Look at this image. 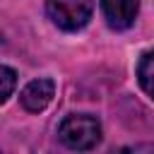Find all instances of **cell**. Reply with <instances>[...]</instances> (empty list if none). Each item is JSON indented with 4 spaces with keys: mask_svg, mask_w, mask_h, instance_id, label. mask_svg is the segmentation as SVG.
I'll return each instance as SVG.
<instances>
[{
    "mask_svg": "<svg viewBox=\"0 0 154 154\" xmlns=\"http://www.w3.org/2000/svg\"><path fill=\"white\" fill-rule=\"evenodd\" d=\"M58 137L65 147L75 152H87L101 142V123L89 113H75L60 123Z\"/></svg>",
    "mask_w": 154,
    "mask_h": 154,
    "instance_id": "1",
    "label": "cell"
},
{
    "mask_svg": "<svg viewBox=\"0 0 154 154\" xmlns=\"http://www.w3.org/2000/svg\"><path fill=\"white\" fill-rule=\"evenodd\" d=\"M46 12L55 26L65 31H77L91 19L94 0H46Z\"/></svg>",
    "mask_w": 154,
    "mask_h": 154,
    "instance_id": "2",
    "label": "cell"
},
{
    "mask_svg": "<svg viewBox=\"0 0 154 154\" xmlns=\"http://www.w3.org/2000/svg\"><path fill=\"white\" fill-rule=\"evenodd\" d=\"M53 94H55L53 79L38 77V79H31V82L22 89L19 101H22V106H24L29 113H41V111L53 101Z\"/></svg>",
    "mask_w": 154,
    "mask_h": 154,
    "instance_id": "3",
    "label": "cell"
},
{
    "mask_svg": "<svg viewBox=\"0 0 154 154\" xmlns=\"http://www.w3.org/2000/svg\"><path fill=\"white\" fill-rule=\"evenodd\" d=\"M101 10H103L108 26L116 31H123L132 26L137 10H140V0H101Z\"/></svg>",
    "mask_w": 154,
    "mask_h": 154,
    "instance_id": "4",
    "label": "cell"
},
{
    "mask_svg": "<svg viewBox=\"0 0 154 154\" xmlns=\"http://www.w3.org/2000/svg\"><path fill=\"white\" fill-rule=\"evenodd\" d=\"M137 82L149 99H154V51H147L137 63Z\"/></svg>",
    "mask_w": 154,
    "mask_h": 154,
    "instance_id": "5",
    "label": "cell"
},
{
    "mask_svg": "<svg viewBox=\"0 0 154 154\" xmlns=\"http://www.w3.org/2000/svg\"><path fill=\"white\" fill-rule=\"evenodd\" d=\"M17 87V72L7 65H0V103L7 101V96L14 91Z\"/></svg>",
    "mask_w": 154,
    "mask_h": 154,
    "instance_id": "6",
    "label": "cell"
},
{
    "mask_svg": "<svg viewBox=\"0 0 154 154\" xmlns=\"http://www.w3.org/2000/svg\"><path fill=\"white\" fill-rule=\"evenodd\" d=\"M118 154H142V149H140V147H125V149H120Z\"/></svg>",
    "mask_w": 154,
    "mask_h": 154,
    "instance_id": "7",
    "label": "cell"
}]
</instances>
